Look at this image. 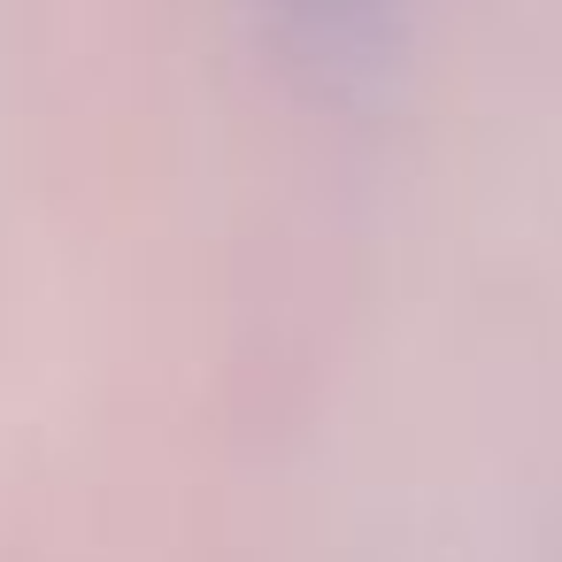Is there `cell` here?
<instances>
[{
  "label": "cell",
  "mask_w": 562,
  "mask_h": 562,
  "mask_svg": "<svg viewBox=\"0 0 562 562\" xmlns=\"http://www.w3.org/2000/svg\"><path fill=\"white\" fill-rule=\"evenodd\" d=\"M247 9L316 70H370L408 24V0H247Z\"/></svg>",
  "instance_id": "6da1fadb"
}]
</instances>
